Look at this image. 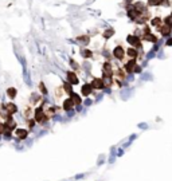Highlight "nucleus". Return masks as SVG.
Returning a JSON list of instances; mask_svg holds the SVG:
<instances>
[{"instance_id":"f257e3e1","label":"nucleus","mask_w":172,"mask_h":181,"mask_svg":"<svg viewBox=\"0 0 172 181\" xmlns=\"http://www.w3.org/2000/svg\"><path fill=\"white\" fill-rule=\"evenodd\" d=\"M0 109L4 110V113H7L8 115H14L15 113L18 112V106H16L14 102H8V103H6V105H1Z\"/></svg>"},{"instance_id":"f03ea898","label":"nucleus","mask_w":172,"mask_h":181,"mask_svg":"<svg viewBox=\"0 0 172 181\" xmlns=\"http://www.w3.org/2000/svg\"><path fill=\"white\" fill-rule=\"evenodd\" d=\"M112 55H113V58H116L117 60H123L124 56L127 55V54H125V50H124L121 46H117V47H114V50H113Z\"/></svg>"},{"instance_id":"7ed1b4c3","label":"nucleus","mask_w":172,"mask_h":181,"mask_svg":"<svg viewBox=\"0 0 172 181\" xmlns=\"http://www.w3.org/2000/svg\"><path fill=\"white\" fill-rule=\"evenodd\" d=\"M136 64H137V62L134 59H128L127 62H125V64L123 66V69L125 70V73L127 74H133Z\"/></svg>"},{"instance_id":"20e7f679","label":"nucleus","mask_w":172,"mask_h":181,"mask_svg":"<svg viewBox=\"0 0 172 181\" xmlns=\"http://www.w3.org/2000/svg\"><path fill=\"white\" fill-rule=\"evenodd\" d=\"M128 43H129L130 47H134V49H137V47H140L141 44V39L137 36V35H129L127 38Z\"/></svg>"},{"instance_id":"39448f33","label":"nucleus","mask_w":172,"mask_h":181,"mask_svg":"<svg viewBox=\"0 0 172 181\" xmlns=\"http://www.w3.org/2000/svg\"><path fill=\"white\" fill-rule=\"evenodd\" d=\"M91 87H93V90H104L105 89V85H104V80L102 78H94V79L91 80Z\"/></svg>"},{"instance_id":"423d86ee","label":"nucleus","mask_w":172,"mask_h":181,"mask_svg":"<svg viewBox=\"0 0 172 181\" xmlns=\"http://www.w3.org/2000/svg\"><path fill=\"white\" fill-rule=\"evenodd\" d=\"M15 137L19 139V141H23L28 137V130L27 129H20V128H16L15 129Z\"/></svg>"},{"instance_id":"0eeeda50","label":"nucleus","mask_w":172,"mask_h":181,"mask_svg":"<svg viewBox=\"0 0 172 181\" xmlns=\"http://www.w3.org/2000/svg\"><path fill=\"white\" fill-rule=\"evenodd\" d=\"M66 78H67V82L70 85H78L79 83V79H78V77H77V74H75V71H67V74H66Z\"/></svg>"},{"instance_id":"6e6552de","label":"nucleus","mask_w":172,"mask_h":181,"mask_svg":"<svg viewBox=\"0 0 172 181\" xmlns=\"http://www.w3.org/2000/svg\"><path fill=\"white\" fill-rule=\"evenodd\" d=\"M62 107H63L65 112H73V109L75 107V105H74V102L70 99V97L66 98L63 101V105H62Z\"/></svg>"},{"instance_id":"1a4fd4ad","label":"nucleus","mask_w":172,"mask_h":181,"mask_svg":"<svg viewBox=\"0 0 172 181\" xmlns=\"http://www.w3.org/2000/svg\"><path fill=\"white\" fill-rule=\"evenodd\" d=\"M125 54H127V56L129 58V59H137V56H139V51H137V49H134V47H129V49L125 51Z\"/></svg>"},{"instance_id":"9d476101","label":"nucleus","mask_w":172,"mask_h":181,"mask_svg":"<svg viewBox=\"0 0 172 181\" xmlns=\"http://www.w3.org/2000/svg\"><path fill=\"white\" fill-rule=\"evenodd\" d=\"M159 31H160V34L163 35V36H168L169 35V32L172 31V26H169V24H162L160 27H159Z\"/></svg>"},{"instance_id":"9b49d317","label":"nucleus","mask_w":172,"mask_h":181,"mask_svg":"<svg viewBox=\"0 0 172 181\" xmlns=\"http://www.w3.org/2000/svg\"><path fill=\"white\" fill-rule=\"evenodd\" d=\"M81 93H82L84 97H89V95L93 93V87H91V85L90 83H85L84 86H82V89H81Z\"/></svg>"},{"instance_id":"f8f14e48","label":"nucleus","mask_w":172,"mask_h":181,"mask_svg":"<svg viewBox=\"0 0 172 181\" xmlns=\"http://www.w3.org/2000/svg\"><path fill=\"white\" fill-rule=\"evenodd\" d=\"M102 80H104V85H105V89L106 87H110L113 86V75H108V74H104L102 75Z\"/></svg>"},{"instance_id":"ddd939ff","label":"nucleus","mask_w":172,"mask_h":181,"mask_svg":"<svg viewBox=\"0 0 172 181\" xmlns=\"http://www.w3.org/2000/svg\"><path fill=\"white\" fill-rule=\"evenodd\" d=\"M6 93H7V97L10 98V99H15L16 95H18V90H16V87H14V86L8 87L7 90H6Z\"/></svg>"},{"instance_id":"4468645a","label":"nucleus","mask_w":172,"mask_h":181,"mask_svg":"<svg viewBox=\"0 0 172 181\" xmlns=\"http://www.w3.org/2000/svg\"><path fill=\"white\" fill-rule=\"evenodd\" d=\"M102 70H104V74L113 75V66H112V63H110V62H105V63H104Z\"/></svg>"},{"instance_id":"2eb2a0df","label":"nucleus","mask_w":172,"mask_h":181,"mask_svg":"<svg viewBox=\"0 0 172 181\" xmlns=\"http://www.w3.org/2000/svg\"><path fill=\"white\" fill-rule=\"evenodd\" d=\"M70 99L74 102V105H75V106H79V105L82 103V98L79 97V95H78L77 93H74V91L70 94Z\"/></svg>"},{"instance_id":"dca6fc26","label":"nucleus","mask_w":172,"mask_h":181,"mask_svg":"<svg viewBox=\"0 0 172 181\" xmlns=\"http://www.w3.org/2000/svg\"><path fill=\"white\" fill-rule=\"evenodd\" d=\"M128 16H129L132 20H137V19L140 17V14H139L134 8H129V10H128Z\"/></svg>"},{"instance_id":"f3484780","label":"nucleus","mask_w":172,"mask_h":181,"mask_svg":"<svg viewBox=\"0 0 172 181\" xmlns=\"http://www.w3.org/2000/svg\"><path fill=\"white\" fill-rule=\"evenodd\" d=\"M77 42L81 43V44H89L90 43V38L88 35H81V36H77Z\"/></svg>"},{"instance_id":"a211bd4d","label":"nucleus","mask_w":172,"mask_h":181,"mask_svg":"<svg viewBox=\"0 0 172 181\" xmlns=\"http://www.w3.org/2000/svg\"><path fill=\"white\" fill-rule=\"evenodd\" d=\"M62 89H63V93H66V94H69V95H70L71 93H73V85H70L69 82H67V80L63 83Z\"/></svg>"},{"instance_id":"6ab92c4d","label":"nucleus","mask_w":172,"mask_h":181,"mask_svg":"<svg viewBox=\"0 0 172 181\" xmlns=\"http://www.w3.org/2000/svg\"><path fill=\"white\" fill-rule=\"evenodd\" d=\"M81 55L84 56L85 59H90L91 56H93V52H91L90 50H88V49H82L81 50Z\"/></svg>"},{"instance_id":"aec40b11","label":"nucleus","mask_w":172,"mask_h":181,"mask_svg":"<svg viewBox=\"0 0 172 181\" xmlns=\"http://www.w3.org/2000/svg\"><path fill=\"white\" fill-rule=\"evenodd\" d=\"M113 35H114V30H112V28H108V30L104 31V38H105V39L112 38Z\"/></svg>"},{"instance_id":"412c9836","label":"nucleus","mask_w":172,"mask_h":181,"mask_svg":"<svg viewBox=\"0 0 172 181\" xmlns=\"http://www.w3.org/2000/svg\"><path fill=\"white\" fill-rule=\"evenodd\" d=\"M39 91H40V94H43V95H47V89H46V85L43 83V82H40L39 83Z\"/></svg>"},{"instance_id":"4be33fe9","label":"nucleus","mask_w":172,"mask_h":181,"mask_svg":"<svg viewBox=\"0 0 172 181\" xmlns=\"http://www.w3.org/2000/svg\"><path fill=\"white\" fill-rule=\"evenodd\" d=\"M40 95L39 94H32V97H31V102H32V105H36L38 102H40Z\"/></svg>"},{"instance_id":"5701e85b","label":"nucleus","mask_w":172,"mask_h":181,"mask_svg":"<svg viewBox=\"0 0 172 181\" xmlns=\"http://www.w3.org/2000/svg\"><path fill=\"white\" fill-rule=\"evenodd\" d=\"M144 40H148V42H156L157 39H156V36H153V35H151V34H145Z\"/></svg>"},{"instance_id":"b1692460","label":"nucleus","mask_w":172,"mask_h":181,"mask_svg":"<svg viewBox=\"0 0 172 181\" xmlns=\"http://www.w3.org/2000/svg\"><path fill=\"white\" fill-rule=\"evenodd\" d=\"M31 113H32V109L31 106H27L24 110V115H26V119H30L31 118Z\"/></svg>"},{"instance_id":"393cba45","label":"nucleus","mask_w":172,"mask_h":181,"mask_svg":"<svg viewBox=\"0 0 172 181\" xmlns=\"http://www.w3.org/2000/svg\"><path fill=\"white\" fill-rule=\"evenodd\" d=\"M151 24L152 26H162V19L160 17H155V19H152V21H151Z\"/></svg>"},{"instance_id":"a878e982","label":"nucleus","mask_w":172,"mask_h":181,"mask_svg":"<svg viewBox=\"0 0 172 181\" xmlns=\"http://www.w3.org/2000/svg\"><path fill=\"white\" fill-rule=\"evenodd\" d=\"M163 0H148V6H160Z\"/></svg>"},{"instance_id":"bb28decb","label":"nucleus","mask_w":172,"mask_h":181,"mask_svg":"<svg viewBox=\"0 0 172 181\" xmlns=\"http://www.w3.org/2000/svg\"><path fill=\"white\" fill-rule=\"evenodd\" d=\"M116 158H117L116 153H110V157L108 158V162H109V164H114V161H116Z\"/></svg>"},{"instance_id":"cd10ccee","label":"nucleus","mask_w":172,"mask_h":181,"mask_svg":"<svg viewBox=\"0 0 172 181\" xmlns=\"http://www.w3.org/2000/svg\"><path fill=\"white\" fill-rule=\"evenodd\" d=\"M27 123H28V129H32L34 126H35V119L34 118H30V119H27Z\"/></svg>"},{"instance_id":"c85d7f7f","label":"nucleus","mask_w":172,"mask_h":181,"mask_svg":"<svg viewBox=\"0 0 172 181\" xmlns=\"http://www.w3.org/2000/svg\"><path fill=\"white\" fill-rule=\"evenodd\" d=\"M124 153H125V150H124L123 148H120L118 150H116V156H117V158H118V157H123V156H124Z\"/></svg>"},{"instance_id":"c756f323","label":"nucleus","mask_w":172,"mask_h":181,"mask_svg":"<svg viewBox=\"0 0 172 181\" xmlns=\"http://www.w3.org/2000/svg\"><path fill=\"white\" fill-rule=\"evenodd\" d=\"M104 162H105V154H101V156H100L98 162H97V165H102Z\"/></svg>"},{"instance_id":"7c9ffc66","label":"nucleus","mask_w":172,"mask_h":181,"mask_svg":"<svg viewBox=\"0 0 172 181\" xmlns=\"http://www.w3.org/2000/svg\"><path fill=\"white\" fill-rule=\"evenodd\" d=\"M70 64H71V67H73L74 70H78V67H79V66H78V63H77V62H74L73 59H70Z\"/></svg>"},{"instance_id":"2f4dec72","label":"nucleus","mask_w":172,"mask_h":181,"mask_svg":"<svg viewBox=\"0 0 172 181\" xmlns=\"http://www.w3.org/2000/svg\"><path fill=\"white\" fill-rule=\"evenodd\" d=\"M164 21H165V24L172 26V15H171V16H168V17H165V19H164Z\"/></svg>"},{"instance_id":"473e14b6","label":"nucleus","mask_w":172,"mask_h":181,"mask_svg":"<svg viewBox=\"0 0 172 181\" xmlns=\"http://www.w3.org/2000/svg\"><path fill=\"white\" fill-rule=\"evenodd\" d=\"M140 73H141V66H140V64H136L133 74H140Z\"/></svg>"},{"instance_id":"72a5a7b5","label":"nucleus","mask_w":172,"mask_h":181,"mask_svg":"<svg viewBox=\"0 0 172 181\" xmlns=\"http://www.w3.org/2000/svg\"><path fill=\"white\" fill-rule=\"evenodd\" d=\"M4 132H6V125L3 122H0V134H4Z\"/></svg>"},{"instance_id":"f704fd0d","label":"nucleus","mask_w":172,"mask_h":181,"mask_svg":"<svg viewBox=\"0 0 172 181\" xmlns=\"http://www.w3.org/2000/svg\"><path fill=\"white\" fill-rule=\"evenodd\" d=\"M85 177H86V173H79L75 176V180H82V178H85Z\"/></svg>"},{"instance_id":"c9c22d12","label":"nucleus","mask_w":172,"mask_h":181,"mask_svg":"<svg viewBox=\"0 0 172 181\" xmlns=\"http://www.w3.org/2000/svg\"><path fill=\"white\" fill-rule=\"evenodd\" d=\"M139 128H141L143 130L147 129V123H141V125H139Z\"/></svg>"},{"instance_id":"e433bc0d","label":"nucleus","mask_w":172,"mask_h":181,"mask_svg":"<svg viewBox=\"0 0 172 181\" xmlns=\"http://www.w3.org/2000/svg\"><path fill=\"white\" fill-rule=\"evenodd\" d=\"M136 134H132V136H130V138H129V141H130V142H133V141H134V138H136Z\"/></svg>"},{"instance_id":"4c0bfd02","label":"nucleus","mask_w":172,"mask_h":181,"mask_svg":"<svg viewBox=\"0 0 172 181\" xmlns=\"http://www.w3.org/2000/svg\"><path fill=\"white\" fill-rule=\"evenodd\" d=\"M167 46H172V38L167 40Z\"/></svg>"},{"instance_id":"58836bf2","label":"nucleus","mask_w":172,"mask_h":181,"mask_svg":"<svg viewBox=\"0 0 172 181\" xmlns=\"http://www.w3.org/2000/svg\"><path fill=\"white\" fill-rule=\"evenodd\" d=\"M84 103H85V105H88V106H89V105H90V103H91V101H89V99H88V101H85V102H84Z\"/></svg>"}]
</instances>
